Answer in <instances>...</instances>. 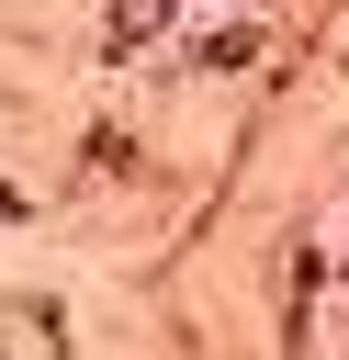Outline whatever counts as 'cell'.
Masks as SVG:
<instances>
[{
  "label": "cell",
  "instance_id": "6da1fadb",
  "mask_svg": "<svg viewBox=\"0 0 349 360\" xmlns=\"http://www.w3.org/2000/svg\"><path fill=\"white\" fill-rule=\"evenodd\" d=\"M158 22H169V0H124V11H113V56H124V45H146Z\"/></svg>",
  "mask_w": 349,
  "mask_h": 360
},
{
  "label": "cell",
  "instance_id": "7a4b0ae2",
  "mask_svg": "<svg viewBox=\"0 0 349 360\" xmlns=\"http://www.w3.org/2000/svg\"><path fill=\"white\" fill-rule=\"evenodd\" d=\"M0 214H11V191H0Z\"/></svg>",
  "mask_w": 349,
  "mask_h": 360
}]
</instances>
